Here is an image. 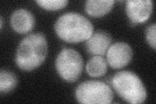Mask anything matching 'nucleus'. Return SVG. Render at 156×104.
Instances as JSON below:
<instances>
[{"instance_id":"423d86ee","label":"nucleus","mask_w":156,"mask_h":104,"mask_svg":"<svg viewBox=\"0 0 156 104\" xmlns=\"http://www.w3.org/2000/svg\"><path fill=\"white\" fill-rule=\"evenodd\" d=\"M132 57V48L125 42H116L107 52V62L114 69L125 67L129 63Z\"/></svg>"},{"instance_id":"39448f33","label":"nucleus","mask_w":156,"mask_h":104,"mask_svg":"<svg viewBox=\"0 0 156 104\" xmlns=\"http://www.w3.org/2000/svg\"><path fill=\"white\" fill-rule=\"evenodd\" d=\"M55 68L59 76L65 81L72 83L79 80L83 68V60L75 49L65 48L55 60Z\"/></svg>"},{"instance_id":"f03ea898","label":"nucleus","mask_w":156,"mask_h":104,"mask_svg":"<svg viewBox=\"0 0 156 104\" xmlns=\"http://www.w3.org/2000/svg\"><path fill=\"white\" fill-rule=\"evenodd\" d=\"M58 37L68 43H79L89 39L93 33L94 27L84 16L76 13L62 14L55 23Z\"/></svg>"},{"instance_id":"4468645a","label":"nucleus","mask_w":156,"mask_h":104,"mask_svg":"<svg viewBox=\"0 0 156 104\" xmlns=\"http://www.w3.org/2000/svg\"><path fill=\"white\" fill-rule=\"evenodd\" d=\"M146 36L147 42L150 46L154 49H155V41H156V25L154 23L149 26L146 31Z\"/></svg>"},{"instance_id":"f8f14e48","label":"nucleus","mask_w":156,"mask_h":104,"mask_svg":"<svg viewBox=\"0 0 156 104\" xmlns=\"http://www.w3.org/2000/svg\"><path fill=\"white\" fill-rule=\"evenodd\" d=\"M18 78L13 72L9 70H1L0 72V92L6 94L11 92L16 87Z\"/></svg>"},{"instance_id":"ddd939ff","label":"nucleus","mask_w":156,"mask_h":104,"mask_svg":"<svg viewBox=\"0 0 156 104\" xmlns=\"http://www.w3.org/2000/svg\"><path fill=\"white\" fill-rule=\"evenodd\" d=\"M36 3L46 10L57 11L66 7L68 2L66 0H38Z\"/></svg>"},{"instance_id":"2eb2a0df","label":"nucleus","mask_w":156,"mask_h":104,"mask_svg":"<svg viewBox=\"0 0 156 104\" xmlns=\"http://www.w3.org/2000/svg\"><path fill=\"white\" fill-rule=\"evenodd\" d=\"M0 29H2V27H3V18H2V16H1V18H0Z\"/></svg>"},{"instance_id":"f257e3e1","label":"nucleus","mask_w":156,"mask_h":104,"mask_svg":"<svg viewBox=\"0 0 156 104\" xmlns=\"http://www.w3.org/2000/svg\"><path fill=\"white\" fill-rule=\"evenodd\" d=\"M48 54V42L41 33H33L24 38L19 44L16 63L22 70H35L44 62Z\"/></svg>"},{"instance_id":"20e7f679","label":"nucleus","mask_w":156,"mask_h":104,"mask_svg":"<svg viewBox=\"0 0 156 104\" xmlns=\"http://www.w3.org/2000/svg\"><path fill=\"white\" fill-rule=\"evenodd\" d=\"M77 101L84 104H109L113 99V92L106 83L99 81L81 83L76 90Z\"/></svg>"},{"instance_id":"9d476101","label":"nucleus","mask_w":156,"mask_h":104,"mask_svg":"<svg viewBox=\"0 0 156 104\" xmlns=\"http://www.w3.org/2000/svg\"><path fill=\"white\" fill-rule=\"evenodd\" d=\"M114 3L113 0H88L85 3V11L91 16L101 17L111 11Z\"/></svg>"},{"instance_id":"1a4fd4ad","label":"nucleus","mask_w":156,"mask_h":104,"mask_svg":"<svg viewBox=\"0 0 156 104\" xmlns=\"http://www.w3.org/2000/svg\"><path fill=\"white\" fill-rule=\"evenodd\" d=\"M11 23L16 32L20 34L27 33L33 30L35 20L33 14L26 9H18L11 15Z\"/></svg>"},{"instance_id":"7ed1b4c3","label":"nucleus","mask_w":156,"mask_h":104,"mask_svg":"<svg viewBox=\"0 0 156 104\" xmlns=\"http://www.w3.org/2000/svg\"><path fill=\"white\" fill-rule=\"evenodd\" d=\"M112 85L117 94L129 103H142L147 97V92L142 81L132 72H117L112 78Z\"/></svg>"},{"instance_id":"0eeeda50","label":"nucleus","mask_w":156,"mask_h":104,"mask_svg":"<svg viewBox=\"0 0 156 104\" xmlns=\"http://www.w3.org/2000/svg\"><path fill=\"white\" fill-rule=\"evenodd\" d=\"M126 13L134 23H142L150 18L153 10L151 0H129L126 2Z\"/></svg>"},{"instance_id":"9b49d317","label":"nucleus","mask_w":156,"mask_h":104,"mask_svg":"<svg viewBox=\"0 0 156 104\" xmlns=\"http://www.w3.org/2000/svg\"><path fill=\"white\" fill-rule=\"evenodd\" d=\"M86 70L91 77L103 76L107 71V62L101 56H95L87 62Z\"/></svg>"},{"instance_id":"6e6552de","label":"nucleus","mask_w":156,"mask_h":104,"mask_svg":"<svg viewBox=\"0 0 156 104\" xmlns=\"http://www.w3.org/2000/svg\"><path fill=\"white\" fill-rule=\"evenodd\" d=\"M112 41L111 34L104 31H98L92 33L86 41L85 49L92 56H102L108 50Z\"/></svg>"}]
</instances>
